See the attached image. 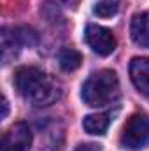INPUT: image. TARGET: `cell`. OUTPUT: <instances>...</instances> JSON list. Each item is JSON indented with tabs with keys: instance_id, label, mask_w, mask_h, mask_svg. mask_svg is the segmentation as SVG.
<instances>
[{
	"instance_id": "1",
	"label": "cell",
	"mask_w": 149,
	"mask_h": 151,
	"mask_svg": "<svg viewBox=\"0 0 149 151\" xmlns=\"http://www.w3.org/2000/svg\"><path fill=\"white\" fill-rule=\"evenodd\" d=\"M14 86L18 93L35 107L51 106L62 97V84L37 67H19L14 72Z\"/></svg>"
},
{
	"instance_id": "2",
	"label": "cell",
	"mask_w": 149,
	"mask_h": 151,
	"mask_svg": "<svg viewBox=\"0 0 149 151\" xmlns=\"http://www.w3.org/2000/svg\"><path fill=\"white\" fill-rule=\"evenodd\" d=\"M82 100L91 107H104L117 100L119 97V81L114 70H98L90 76L81 91Z\"/></svg>"
},
{
	"instance_id": "3",
	"label": "cell",
	"mask_w": 149,
	"mask_h": 151,
	"mask_svg": "<svg viewBox=\"0 0 149 151\" xmlns=\"http://www.w3.org/2000/svg\"><path fill=\"white\" fill-rule=\"evenodd\" d=\"M149 139V118L144 113H135L123 127L119 142L125 150H140Z\"/></svg>"
},
{
	"instance_id": "4",
	"label": "cell",
	"mask_w": 149,
	"mask_h": 151,
	"mask_svg": "<svg viewBox=\"0 0 149 151\" xmlns=\"http://www.w3.org/2000/svg\"><path fill=\"white\" fill-rule=\"evenodd\" d=\"M84 40L100 56H109L116 49V37L109 28L100 25H88L84 32Z\"/></svg>"
},
{
	"instance_id": "5",
	"label": "cell",
	"mask_w": 149,
	"mask_h": 151,
	"mask_svg": "<svg viewBox=\"0 0 149 151\" xmlns=\"http://www.w3.org/2000/svg\"><path fill=\"white\" fill-rule=\"evenodd\" d=\"M32 132L27 123H14L2 137V151H30Z\"/></svg>"
},
{
	"instance_id": "6",
	"label": "cell",
	"mask_w": 149,
	"mask_h": 151,
	"mask_svg": "<svg viewBox=\"0 0 149 151\" xmlns=\"http://www.w3.org/2000/svg\"><path fill=\"white\" fill-rule=\"evenodd\" d=\"M130 77L133 86L149 97V58H133L130 62Z\"/></svg>"
},
{
	"instance_id": "7",
	"label": "cell",
	"mask_w": 149,
	"mask_h": 151,
	"mask_svg": "<svg viewBox=\"0 0 149 151\" xmlns=\"http://www.w3.org/2000/svg\"><path fill=\"white\" fill-rule=\"evenodd\" d=\"M130 34L135 44H139L140 47H149V11L133 16Z\"/></svg>"
},
{
	"instance_id": "8",
	"label": "cell",
	"mask_w": 149,
	"mask_h": 151,
	"mask_svg": "<svg viewBox=\"0 0 149 151\" xmlns=\"http://www.w3.org/2000/svg\"><path fill=\"white\" fill-rule=\"evenodd\" d=\"M109 123H111V119L107 114H88L82 119V128L91 135H104L109 128Z\"/></svg>"
},
{
	"instance_id": "9",
	"label": "cell",
	"mask_w": 149,
	"mask_h": 151,
	"mask_svg": "<svg viewBox=\"0 0 149 151\" xmlns=\"http://www.w3.org/2000/svg\"><path fill=\"white\" fill-rule=\"evenodd\" d=\"M19 49H21V44L14 35V30L4 28L2 30V60H4V63H7L11 58H14Z\"/></svg>"
},
{
	"instance_id": "10",
	"label": "cell",
	"mask_w": 149,
	"mask_h": 151,
	"mask_svg": "<svg viewBox=\"0 0 149 151\" xmlns=\"http://www.w3.org/2000/svg\"><path fill=\"white\" fill-rule=\"evenodd\" d=\"M58 63H60V67H62L63 70L72 72V70H77V69L81 67L82 56H81V53H79L77 49H74V47H65V49H62L60 55H58Z\"/></svg>"
},
{
	"instance_id": "11",
	"label": "cell",
	"mask_w": 149,
	"mask_h": 151,
	"mask_svg": "<svg viewBox=\"0 0 149 151\" xmlns=\"http://www.w3.org/2000/svg\"><path fill=\"white\" fill-rule=\"evenodd\" d=\"M12 30H14L16 39L19 40L21 47H32V46L37 44L39 37H37V34H35V30H32L28 27H18V28H12Z\"/></svg>"
},
{
	"instance_id": "12",
	"label": "cell",
	"mask_w": 149,
	"mask_h": 151,
	"mask_svg": "<svg viewBox=\"0 0 149 151\" xmlns=\"http://www.w3.org/2000/svg\"><path fill=\"white\" fill-rule=\"evenodd\" d=\"M117 2L116 0H102L93 7V12L100 18H112L117 12Z\"/></svg>"
},
{
	"instance_id": "13",
	"label": "cell",
	"mask_w": 149,
	"mask_h": 151,
	"mask_svg": "<svg viewBox=\"0 0 149 151\" xmlns=\"http://www.w3.org/2000/svg\"><path fill=\"white\" fill-rule=\"evenodd\" d=\"M100 144H97V142H88V144H81V146H77L74 151H100Z\"/></svg>"
},
{
	"instance_id": "14",
	"label": "cell",
	"mask_w": 149,
	"mask_h": 151,
	"mask_svg": "<svg viewBox=\"0 0 149 151\" xmlns=\"http://www.w3.org/2000/svg\"><path fill=\"white\" fill-rule=\"evenodd\" d=\"M7 111H9V104H7V99L4 97V99H2V116H0L2 119L7 118Z\"/></svg>"
}]
</instances>
